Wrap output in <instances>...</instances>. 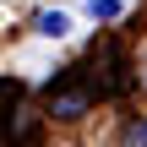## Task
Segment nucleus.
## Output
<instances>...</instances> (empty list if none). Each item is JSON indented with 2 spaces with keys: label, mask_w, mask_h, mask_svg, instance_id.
Instances as JSON below:
<instances>
[{
  "label": "nucleus",
  "mask_w": 147,
  "mask_h": 147,
  "mask_svg": "<svg viewBox=\"0 0 147 147\" xmlns=\"http://www.w3.org/2000/svg\"><path fill=\"white\" fill-rule=\"evenodd\" d=\"M38 33H44V38H65V33H71V16H65V11H44V16H38Z\"/></svg>",
  "instance_id": "1"
},
{
  "label": "nucleus",
  "mask_w": 147,
  "mask_h": 147,
  "mask_svg": "<svg viewBox=\"0 0 147 147\" xmlns=\"http://www.w3.org/2000/svg\"><path fill=\"white\" fill-rule=\"evenodd\" d=\"M120 11H125V0H87V16L93 22H115Z\"/></svg>",
  "instance_id": "2"
},
{
  "label": "nucleus",
  "mask_w": 147,
  "mask_h": 147,
  "mask_svg": "<svg viewBox=\"0 0 147 147\" xmlns=\"http://www.w3.org/2000/svg\"><path fill=\"white\" fill-rule=\"evenodd\" d=\"M125 142H131V147H147V120H136V125H131V136H125Z\"/></svg>",
  "instance_id": "3"
}]
</instances>
